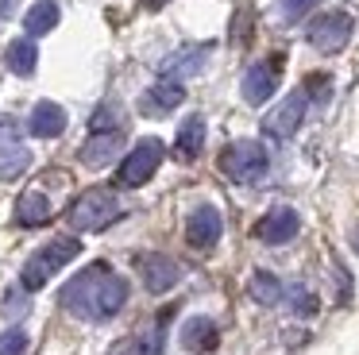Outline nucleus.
I'll use <instances>...</instances> for the list:
<instances>
[{
    "label": "nucleus",
    "mask_w": 359,
    "mask_h": 355,
    "mask_svg": "<svg viewBox=\"0 0 359 355\" xmlns=\"http://www.w3.org/2000/svg\"><path fill=\"white\" fill-rule=\"evenodd\" d=\"M32 151L27 147H20V143H12V147H4L0 151V182H16L20 174H27L32 170Z\"/></svg>",
    "instance_id": "22"
},
{
    "label": "nucleus",
    "mask_w": 359,
    "mask_h": 355,
    "mask_svg": "<svg viewBox=\"0 0 359 355\" xmlns=\"http://www.w3.org/2000/svg\"><path fill=\"white\" fill-rule=\"evenodd\" d=\"M220 170L236 185H255L271 170V154H266V147L259 139H236V143H228L220 151Z\"/></svg>",
    "instance_id": "2"
},
{
    "label": "nucleus",
    "mask_w": 359,
    "mask_h": 355,
    "mask_svg": "<svg viewBox=\"0 0 359 355\" xmlns=\"http://www.w3.org/2000/svg\"><path fill=\"white\" fill-rule=\"evenodd\" d=\"M27 131L39 139H55L66 131V108L55 105V100H39V105L32 108V116H27Z\"/></svg>",
    "instance_id": "15"
},
{
    "label": "nucleus",
    "mask_w": 359,
    "mask_h": 355,
    "mask_svg": "<svg viewBox=\"0 0 359 355\" xmlns=\"http://www.w3.org/2000/svg\"><path fill=\"white\" fill-rule=\"evenodd\" d=\"M109 128H124V123H120L116 105H101V108H97V116H93V131H109Z\"/></svg>",
    "instance_id": "27"
},
{
    "label": "nucleus",
    "mask_w": 359,
    "mask_h": 355,
    "mask_svg": "<svg viewBox=\"0 0 359 355\" xmlns=\"http://www.w3.org/2000/svg\"><path fill=\"white\" fill-rule=\"evenodd\" d=\"M163 154H166V147H163V139H140V143L132 147V151L120 159V170H116V185L120 189H135V185H143V182H151V174H155L158 166H163Z\"/></svg>",
    "instance_id": "4"
},
{
    "label": "nucleus",
    "mask_w": 359,
    "mask_h": 355,
    "mask_svg": "<svg viewBox=\"0 0 359 355\" xmlns=\"http://www.w3.org/2000/svg\"><path fill=\"white\" fill-rule=\"evenodd\" d=\"M351 27H355V23H351V15H348V12H320L317 20L309 23L305 39H309L313 51H320V54H336V51H344V46H348Z\"/></svg>",
    "instance_id": "5"
},
{
    "label": "nucleus",
    "mask_w": 359,
    "mask_h": 355,
    "mask_svg": "<svg viewBox=\"0 0 359 355\" xmlns=\"http://www.w3.org/2000/svg\"><path fill=\"white\" fill-rule=\"evenodd\" d=\"M50 220V201L47 193L32 189V193H20L16 201V224H24V228H39V224Z\"/></svg>",
    "instance_id": "19"
},
{
    "label": "nucleus",
    "mask_w": 359,
    "mask_h": 355,
    "mask_svg": "<svg viewBox=\"0 0 359 355\" xmlns=\"http://www.w3.org/2000/svg\"><path fill=\"white\" fill-rule=\"evenodd\" d=\"M140 274H143L147 293H166V290L178 286L182 270H178V262H174L170 255H143V259H140Z\"/></svg>",
    "instance_id": "13"
},
{
    "label": "nucleus",
    "mask_w": 359,
    "mask_h": 355,
    "mask_svg": "<svg viewBox=\"0 0 359 355\" xmlns=\"http://www.w3.org/2000/svg\"><path fill=\"white\" fill-rule=\"evenodd\" d=\"M174 147H178V159H197L201 154V147H205V120L201 116H186L182 120Z\"/></svg>",
    "instance_id": "21"
},
{
    "label": "nucleus",
    "mask_w": 359,
    "mask_h": 355,
    "mask_svg": "<svg viewBox=\"0 0 359 355\" xmlns=\"http://www.w3.org/2000/svg\"><path fill=\"white\" fill-rule=\"evenodd\" d=\"M109 274V267L104 262H93V267H86L81 274H74L70 282L62 286V305L70 309L74 316H81V321H89V305H93V293H97V286H101V278Z\"/></svg>",
    "instance_id": "6"
},
{
    "label": "nucleus",
    "mask_w": 359,
    "mask_h": 355,
    "mask_svg": "<svg viewBox=\"0 0 359 355\" xmlns=\"http://www.w3.org/2000/svg\"><path fill=\"white\" fill-rule=\"evenodd\" d=\"M124 216V205L112 189H89L70 205V224L78 232H104Z\"/></svg>",
    "instance_id": "3"
},
{
    "label": "nucleus",
    "mask_w": 359,
    "mask_h": 355,
    "mask_svg": "<svg viewBox=\"0 0 359 355\" xmlns=\"http://www.w3.org/2000/svg\"><path fill=\"white\" fill-rule=\"evenodd\" d=\"M297 232H302V216H297L294 208H286V205L271 208V213H266L263 220L255 224V236L263 239V243H271V247L290 243V239H294Z\"/></svg>",
    "instance_id": "10"
},
{
    "label": "nucleus",
    "mask_w": 359,
    "mask_h": 355,
    "mask_svg": "<svg viewBox=\"0 0 359 355\" xmlns=\"http://www.w3.org/2000/svg\"><path fill=\"white\" fill-rule=\"evenodd\" d=\"M81 255V243L74 236H58L50 239V243H43L39 251L32 255V259L24 262V270H20V286H24L27 293L43 290V286L50 282V278L58 274V270L66 267V262H74Z\"/></svg>",
    "instance_id": "1"
},
{
    "label": "nucleus",
    "mask_w": 359,
    "mask_h": 355,
    "mask_svg": "<svg viewBox=\"0 0 359 355\" xmlns=\"http://www.w3.org/2000/svg\"><path fill=\"white\" fill-rule=\"evenodd\" d=\"M240 89H243V100H248V105H266V100L274 97V89H278V66H274V62H255V66H248Z\"/></svg>",
    "instance_id": "14"
},
{
    "label": "nucleus",
    "mask_w": 359,
    "mask_h": 355,
    "mask_svg": "<svg viewBox=\"0 0 359 355\" xmlns=\"http://www.w3.org/2000/svg\"><path fill=\"white\" fill-rule=\"evenodd\" d=\"M128 278H120V274H104L101 278V286H97V293H93V305H89V321H112V316L120 313V309L128 305Z\"/></svg>",
    "instance_id": "9"
},
{
    "label": "nucleus",
    "mask_w": 359,
    "mask_h": 355,
    "mask_svg": "<svg viewBox=\"0 0 359 355\" xmlns=\"http://www.w3.org/2000/svg\"><path fill=\"white\" fill-rule=\"evenodd\" d=\"M4 62H8V69L16 77H32L35 66H39V46L32 43V39H16V43L8 46V54H4Z\"/></svg>",
    "instance_id": "20"
},
{
    "label": "nucleus",
    "mask_w": 359,
    "mask_h": 355,
    "mask_svg": "<svg viewBox=\"0 0 359 355\" xmlns=\"http://www.w3.org/2000/svg\"><path fill=\"white\" fill-rule=\"evenodd\" d=\"M351 247H355V251H359V228L351 232Z\"/></svg>",
    "instance_id": "31"
},
{
    "label": "nucleus",
    "mask_w": 359,
    "mask_h": 355,
    "mask_svg": "<svg viewBox=\"0 0 359 355\" xmlns=\"http://www.w3.org/2000/svg\"><path fill=\"white\" fill-rule=\"evenodd\" d=\"M305 112H309V93L294 89V93H286V100H282V105L263 120V131H266V135H274V139H290L297 128H302Z\"/></svg>",
    "instance_id": "7"
},
{
    "label": "nucleus",
    "mask_w": 359,
    "mask_h": 355,
    "mask_svg": "<svg viewBox=\"0 0 359 355\" xmlns=\"http://www.w3.org/2000/svg\"><path fill=\"white\" fill-rule=\"evenodd\" d=\"M166 4V0H147V8H163Z\"/></svg>",
    "instance_id": "32"
},
{
    "label": "nucleus",
    "mask_w": 359,
    "mask_h": 355,
    "mask_svg": "<svg viewBox=\"0 0 359 355\" xmlns=\"http://www.w3.org/2000/svg\"><path fill=\"white\" fill-rule=\"evenodd\" d=\"M27 351V332L24 328H4L0 332V355H24Z\"/></svg>",
    "instance_id": "24"
},
{
    "label": "nucleus",
    "mask_w": 359,
    "mask_h": 355,
    "mask_svg": "<svg viewBox=\"0 0 359 355\" xmlns=\"http://www.w3.org/2000/svg\"><path fill=\"white\" fill-rule=\"evenodd\" d=\"M220 236H224V216H220V208L217 205H197L194 213H189V220H186L189 247L209 251V247L220 243Z\"/></svg>",
    "instance_id": "8"
},
{
    "label": "nucleus",
    "mask_w": 359,
    "mask_h": 355,
    "mask_svg": "<svg viewBox=\"0 0 359 355\" xmlns=\"http://www.w3.org/2000/svg\"><path fill=\"white\" fill-rule=\"evenodd\" d=\"M182 100H186V85L174 81V77H163V81H155L140 97V112L143 116H166V112H174Z\"/></svg>",
    "instance_id": "12"
},
{
    "label": "nucleus",
    "mask_w": 359,
    "mask_h": 355,
    "mask_svg": "<svg viewBox=\"0 0 359 355\" xmlns=\"http://www.w3.org/2000/svg\"><path fill=\"white\" fill-rule=\"evenodd\" d=\"M58 0H35L32 8H27V15H24V31H27V39H39V35H47V31H55L58 27Z\"/></svg>",
    "instance_id": "18"
},
{
    "label": "nucleus",
    "mask_w": 359,
    "mask_h": 355,
    "mask_svg": "<svg viewBox=\"0 0 359 355\" xmlns=\"http://www.w3.org/2000/svg\"><path fill=\"white\" fill-rule=\"evenodd\" d=\"M248 293L259 301V305H278L282 293H286V286H282L271 270H255V274H251V282H248Z\"/></svg>",
    "instance_id": "23"
},
{
    "label": "nucleus",
    "mask_w": 359,
    "mask_h": 355,
    "mask_svg": "<svg viewBox=\"0 0 359 355\" xmlns=\"http://www.w3.org/2000/svg\"><path fill=\"white\" fill-rule=\"evenodd\" d=\"M282 301H290V305H294V313H313V309H317V297H313L309 290H305V286H290L286 293H282Z\"/></svg>",
    "instance_id": "25"
},
{
    "label": "nucleus",
    "mask_w": 359,
    "mask_h": 355,
    "mask_svg": "<svg viewBox=\"0 0 359 355\" xmlns=\"http://www.w3.org/2000/svg\"><path fill=\"white\" fill-rule=\"evenodd\" d=\"M313 8H317V0H278V12L286 23L305 20V12H313Z\"/></svg>",
    "instance_id": "26"
},
{
    "label": "nucleus",
    "mask_w": 359,
    "mask_h": 355,
    "mask_svg": "<svg viewBox=\"0 0 359 355\" xmlns=\"http://www.w3.org/2000/svg\"><path fill=\"white\" fill-rule=\"evenodd\" d=\"M20 293H24V286H20ZM20 293L12 290L8 297H4V313H8V316H16V313H24V309H27V301L20 297Z\"/></svg>",
    "instance_id": "29"
},
{
    "label": "nucleus",
    "mask_w": 359,
    "mask_h": 355,
    "mask_svg": "<svg viewBox=\"0 0 359 355\" xmlns=\"http://www.w3.org/2000/svg\"><path fill=\"white\" fill-rule=\"evenodd\" d=\"M209 51H212L209 43L186 46V51H174L170 58L163 62V77H174V81H182V77H189V74H201V66H205V58H209Z\"/></svg>",
    "instance_id": "16"
},
{
    "label": "nucleus",
    "mask_w": 359,
    "mask_h": 355,
    "mask_svg": "<svg viewBox=\"0 0 359 355\" xmlns=\"http://www.w3.org/2000/svg\"><path fill=\"white\" fill-rule=\"evenodd\" d=\"M120 147H124V128H109V131H89V139L81 143L78 159L86 162V166H109L112 159L120 154Z\"/></svg>",
    "instance_id": "11"
},
{
    "label": "nucleus",
    "mask_w": 359,
    "mask_h": 355,
    "mask_svg": "<svg viewBox=\"0 0 359 355\" xmlns=\"http://www.w3.org/2000/svg\"><path fill=\"white\" fill-rule=\"evenodd\" d=\"M16 135H20V120L0 112V143H4V139H16Z\"/></svg>",
    "instance_id": "28"
},
{
    "label": "nucleus",
    "mask_w": 359,
    "mask_h": 355,
    "mask_svg": "<svg viewBox=\"0 0 359 355\" xmlns=\"http://www.w3.org/2000/svg\"><path fill=\"white\" fill-rule=\"evenodd\" d=\"M8 12H12V0H0V20H4Z\"/></svg>",
    "instance_id": "30"
},
{
    "label": "nucleus",
    "mask_w": 359,
    "mask_h": 355,
    "mask_svg": "<svg viewBox=\"0 0 359 355\" xmlns=\"http://www.w3.org/2000/svg\"><path fill=\"white\" fill-rule=\"evenodd\" d=\"M182 347L186 351H212L217 347V324L209 316H189L182 324Z\"/></svg>",
    "instance_id": "17"
}]
</instances>
